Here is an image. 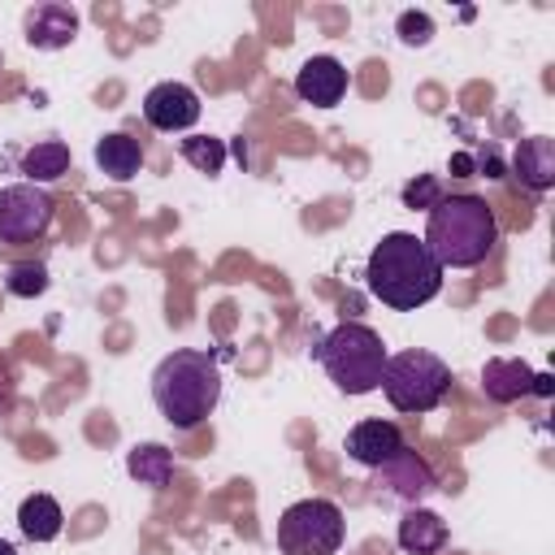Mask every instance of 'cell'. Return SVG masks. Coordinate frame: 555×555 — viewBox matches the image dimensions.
<instances>
[{"label":"cell","instance_id":"cb8c5ba5","mask_svg":"<svg viewBox=\"0 0 555 555\" xmlns=\"http://www.w3.org/2000/svg\"><path fill=\"white\" fill-rule=\"evenodd\" d=\"M13 395H17V386H13V369H9V360L0 356V412L13 408Z\"/></svg>","mask_w":555,"mask_h":555},{"label":"cell","instance_id":"ba28073f","mask_svg":"<svg viewBox=\"0 0 555 555\" xmlns=\"http://www.w3.org/2000/svg\"><path fill=\"white\" fill-rule=\"evenodd\" d=\"M199 95H195V87H186V82H156L147 95H143V121L152 126V130H160V134H182V130H191L195 121H199Z\"/></svg>","mask_w":555,"mask_h":555},{"label":"cell","instance_id":"7c38bea8","mask_svg":"<svg viewBox=\"0 0 555 555\" xmlns=\"http://www.w3.org/2000/svg\"><path fill=\"white\" fill-rule=\"evenodd\" d=\"M512 173L520 178V186H529L533 195L555 186V139L546 134H529L516 143L512 152Z\"/></svg>","mask_w":555,"mask_h":555},{"label":"cell","instance_id":"52a82bcc","mask_svg":"<svg viewBox=\"0 0 555 555\" xmlns=\"http://www.w3.org/2000/svg\"><path fill=\"white\" fill-rule=\"evenodd\" d=\"M56 217V204L35 182L0 186V243H35L48 234Z\"/></svg>","mask_w":555,"mask_h":555},{"label":"cell","instance_id":"9a60e30c","mask_svg":"<svg viewBox=\"0 0 555 555\" xmlns=\"http://www.w3.org/2000/svg\"><path fill=\"white\" fill-rule=\"evenodd\" d=\"M95 165H100V173H108L113 182H130V178L143 169V147H139V139L126 134V130L104 134V139H95Z\"/></svg>","mask_w":555,"mask_h":555},{"label":"cell","instance_id":"44dd1931","mask_svg":"<svg viewBox=\"0 0 555 555\" xmlns=\"http://www.w3.org/2000/svg\"><path fill=\"white\" fill-rule=\"evenodd\" d=\"M4 286H9V295H17V299H35V295H43L48 291V269L43 264H13L9 273H4Z\"/></svg>","mask_w":555,"mask_h":555},{"label":"cell","instance_id":"5bb4252c","mask_svg":"<svg viewBox=\"0 0 555 555\" xmlns=\"http://www.w3.org/2000/svg\"><path fill=\"white\" fill-rule=\"evenodd\" d=\"M403 555H438L447 546V520L429 507H408L399 516V533H395Z\"/></svg>","mask_w":555,"mask_h":555},{"label":"cell","instance_id":"ac0fdd59","mask_svg":"<svg viewBox=\"0 0 555 555\" xmlns=\"http://www.w3.org/2000/svg\"><path fill=\"white\" fill-rule=\"evenodd\" d=\"M61 525H65V512H61V503L52 499V494H26L22 499V507H17V529H22V538H30V542H52V538H61Z\"/></svg>","mask_w":555,"mask_h":555},{"label":"cell","instance_id":"ffe728a7","mask_svg":"<svg viewBox=\"0 0 555 555\" xmlns=\"http://www.w3.org/2000/svg\"><path fill=\"white\" fill-rule=\"evenodd\" d=\"M178 152H182V160L186 165H195L199 173H221L225 169V143L221 139H208V134H186V139H178Z\"/></svg>","mask_w":555,"mask_h":555},{"label":"cell","instance_id":"9c48e42d","mask_svg":"<svg viewBox=\"0 0 555 555\" xmlns=\"http://www.w3.org/2000/svg\"><path fill=\"white\" fill-rule=\"evenodd\" d=\"M22 35L39 52H61V48H69L78 39V9L61 4V0H39L35 9H26Z\"/></svg>","mask_w":555,"mask_h":555},{"label":"cell","instance_id":"7a4b0ae2","mask_svg":"<svg viewBox=\"0 0 555 555\" xmlns=\"http://www.w3.org/2000/svg\"><path fill=\"white\" fill-rule=\"evenodd\" d=\"M152 399H156V412L173 429L204 425L221 403V364H217V356L199 351V347L169 351L152 369Z\"/></svg>","mask_w":555,"mask_h":555},{"label":"cell","instance_id":"2e32d148","mask_svg":"<svg viewBox=\"0 0 555 555\" xmlns=\"http://www.w3.org/2000/svg\"><path fill=\"white\" fill-rule=\"evenodd\" d=\"M126 473L139 481V486H152V490H165L173 481V451L165 442H134L126 451Z\"/></svg>","mask_w":555,"mask_h":555},{"label":"cell","instance_id":"8fae6325","mask_svg":"<svg viewBox=\"0 0 555 555\" xmlns=\"http://www.w3.org/2000/svg\"><path fill=\"white\" fill-rule=\"evenodd\" d=\"M295 95L312 108H334L347 95V65L338 56H308L295 74Z\"/></svg>","mask_w":555,"mask_h":555},{"label":"cell","instance_id":"484cf974","mask_svg":"<svg viewBox=\"0 0 555 555\" xmlns=\"http://www.w3.org/2000/svg\"><path fill=\"white\" fill-rule=\"evenodd\" d=\"M533 395H542V399L555 395V377L551 373H533Z\"/></svg>","mask_w":555,"mask_h":555},{"label":"cell","instance_id":"f1b7e54d","mask_svg":"<svg viewBox=\"0 0 555 555\" xmlns=\"http://www.w3.org/2000/svg\"><path fill=\"white\" fill-rule=\"evenodd\" d=\"M0 555H17V551H13V542H4V538H0Z\"/></svg>","mask_w":555,"mask_h":555},{"label":"cell","instance_id":"d4e9b609","mask_svg":"<svg viewBox=\"0 0 555 555\" xmlns=\"http://www.w3.org/2000/svg\"><path fill=\"white\" fill-rule=\"evenodd\" d=\"M481 178H503V165L494 152H481Z\"/></svg>","mask_w":555,"mask_h":555},{"label":"cell","instance_id":"4316f807","mask_svg":"<svg viewBox=\"0 0 555 555\" xmlns=\"http://www.w3.org/2000/svg\"><path fill=\"white\" fill-rule=\"evenodd\" d=\"M451 169H455V173H468V169H473V156H468V152L451 156Z\"/></svg>","mask_w":555,"mask_h":555},{"label":"cell","instance_id":"7402d4cb","mask_svg":"<svg viewBox=\"0 0 555 555\" xmlns=\"http://www.w3.org/2000/svg\"><path fill=\"white\" fill-rule=\"evenodd\" d=\"M395 35H399V43H408V48H425V43L434 39V17L421 13V9H403L399 22H395Z\"/></svg>","mask_w":555,"mask_h":555},{"label":"cell","instance_id":"30bf717a","mask_svg":"<svg viewBox=\"0 0 555 555\" xmlns=\"http://www.w3.org/2000/svg\"><path fill=\"white\" fill-rule=\"evenodd\" d=\"M347 455L356 460V464H364V468H382V464H390L408 442H403V429L395 425V421H377V416H369V421H356L351 429H347Z\"/></svg>","mask_w":555,"mask_h":555},{"label":"cell","instance_id":"6da1fadb","mask_svg":"<svg viewBox=\"0 0 555 555\" xmlns=\"http://www.w3.org/2000/svg\"><path fill=\"white\" fill-rule=\"evenodd\" d=\"M442 264L429 256V247L408 234V230H395V234H382L377 247L369 251V264H364V286L373 299H382L386 308L395 312H416L421 304H429L438 291H442Z\"/></svg>","mask_w":555,"mask_h":555},{"label":"cell","instance_id":"603a6c76","mask_svg":"<svg viewBox=\"0 0 555 555\" xmlns=\"http://www.w3.org/2000/svg\"><path fill=\"white\" fill-rule=\"evenodd\" d=\"M438 199H442V195H438V178H429V173L403 186V204H408V208H434Z\"/></svg>","mask_w":555,"mask_h":555},{"label":"cell","instance_id":"8992f818","mask_svg":"<svg viewBox=\"0 0 555 555\" xmlns=\"http://www.w3.org/2000/svg\"><path fill=\"white\" fill-rule=\"evenodd\" d=\"M343 533H347V520L334 499H299L278 516L282 555H338Z\"/></svg>","mask_w":555,"mask_h":555},{"label":"cell","instance_id":"4fadbf2b","mask_svg":"<svg viewBox=\"0 0 555 555\" xmlns=\"http://www.w3.org/2000/svg\"><path fill=\"white\" fill-rule=\"evenodd\" d=\"M481 395L490 403H516V399L533 395V369L525 360L494 356V360L481 364Z\"/></svg>","mask_w":555,"mask_h":555},{"label":"cell","instance_id":"d6986e66","mask_svg":"<svg viewBox=\"0 0 555 555\" xmlns=\"http://www.w3.org/2000/svg\"><path fill=\"white\" fill-rule=\"evenodd\" d=\"M69 169V147L61 143V139H43V143H35V147H26V156H22V173H26V182H56L61 173Z\"/></svg>","mask_w":555,"mask_h":555},{"label":"cell","instance_id":"e0dca14e","mask_svg":"<svg viewBox=\"0 0 555 555\" xmlns=\"http://www.w3.org/2000/svg\"><path fill=\"white\" fill-rule=\"evenodd\" d=\"M382 477H386V486L399 494V499H408V503H416L421 494H429L434 490V473H429V464L416 455V451H399L390 464H382Z\"/></svg>","mask_w":555,"mask_h":555},{"label":"cell","instance_id":"277c9868","mask_svg":"<svg viewBox=\"0 0 555 555\" xmlns=\"http://www.w3.org/2000/svg\"><path fill=\"white\" fill-rule=\"evenodd\" d=\"M386 343L377 330L360 325V321H343L334 325L321 343H317V360L325 369V377L343 390V395H369L382 386V369H386Z\"/></svg>","mask_w":555,"mask_h":555},{"label":"cell","instance_id":"5b68a950","mask_svg":"<svg viewBox=\"0 0 555 555\" xmlns=\"http://www.w3.org/2000/svg\"><path fill=\"white\" fill-rule=\"evenodd\" d=\"M395 412H408V416H421V412H434L447 390H451V364L425 347H408V351H395L386 356V369H382V386H377Z\"/></svg>","mask_w":555,"mask_h":555},{"label":"cell","instance_id":"3957f363","mask_svg":"<svg viewBox=\"0 0 555 555\" xmlns=\"http://www.w3.org/2000/svg\"><path fill=\"white\" fill-rule=\"evenodd\" d=\"M421 243L429 247V256L442 269H477L499 243L494 208L481 195H468V191L442 195L429 208V225H425Z\"/></svg>","mask_w":555,"mask_h":555},{"label":"cell","instance_id":"83f0119b","mask_svg":"<svg viewBox=\"0 0 555 555\" xmlns=\"http://www.w3.org/2000/svg\"><path fill=\"white\" fill-rule=\"evenodd\" d=\"M234 160L247 165V143H243V139H234Z\"/></svg>","mask_w":555,"mask_h":555}]
</instances>
